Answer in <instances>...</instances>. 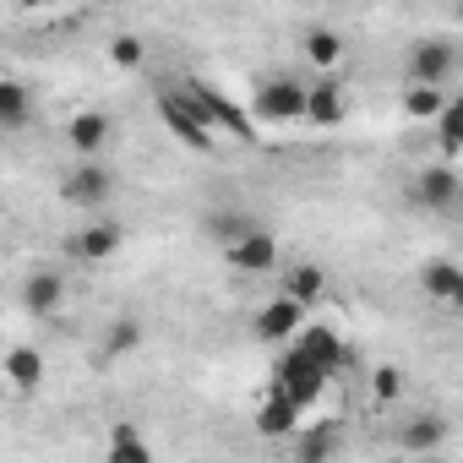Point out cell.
<instances>
[{
	"label": "cell",
	"mask_w": 463,
	"mask_h": 463,
	"mask_svg": "<svg viewBox=\"0 0 463 463\" xmlns=\"http://www.w3.org/2000/svg\"><path fill=\"white\" fill-rule=\"evenodd\" d=\"M158 115H164L169 137H180L185 147H196V153H207V147H213V120H207V109L196 104V93H191V88L164 93V99H158Z\"/></svg>",
	"instance_id": "cell-1"
},
{
	"label": "cell",
	"mask_w": 463,
	"mask_h": 463,
	"mask_svg": "<svg viewBox=\"0 0 463 463\" xmlns=\"http://www.w3.org/2000/svg\"><path fill=\"white\" fill-rule=\"evenodd\" d=\"M251 115L262 126H295V120H306V88L295 77H268L251 93Z\"/></svg>",
	"instance_id": "cell-2"
},
{
	"label": "cell",
	"mask_w": 463,
	"mask_h": 463,
	"mask_svg": "<svg viewBox=\"0 0 463 463\" xmlns=\"http://www.w3.org/2000/svg\"><path fill=\"white\" fill-rule=\"evenodd\" d=\"M327 365L322 360H311L300 344H295V354H284V365H279V392H289L300 409H311L317 398H322V387H327Z\"/></svg>",
	"instance_id": "cell-3"
},
{
	"label": "cell",
	"mask_w": 463,
	"mask_h": 463,
	"mask_svg": "<svg viewBox=\"0 0 463 463\" xmlns=\"http://www.w3.org/2000/svg\"><path fill=\"white\" fill-rule=\"evenodd\" d=\"M191 93H196V104L207 109V120H213V126H223L235 142H251V137H257V115H246L229 93H218V88H207V82H191Z\"/></svg>",
	"instance_id": "cell-4"
},
{
	"label": "cell",
	"mask_w": 463,
	"mask_h": 463,
	"mask_svg": "<svg viewBox=\"0 0 463 463\" xmlns=\"http://www.w3.org/2000/svg\"><path fill=\"white\" fill-rule=\"evenodd\" d=\"M109 191H115V180H109V169H104L99 158H77V169H71L66 185H61V196H66L71 207H104Z\"/></svg>",
	"instance_id": "cell-5"
},
{
	"label": "cell",
	"mask_w": 463,
	"mask_h": 463,
	"mask_svg": "<svg viewBox=\"0 0 463 463\" xmlns=\"http://www.w3.org/2000/svg\"><path fill=\"white\" fill-rule=\"evenodd\" d=\"M403 71H409V82H436V88H441V82L458 71V50H452L447 39H425V44L409 50V66H403Z\"/></svg>",
	"instance_id": "cell-6"
},
{
	"label": "cell",
	"mask_w": 463,
	"mask_h": 463,
	"mask_svg": "<svg viewBox=\"0 0 463 463\" xmlns=\"http://www.w3.org/2000/svg\"><path fill=\"white\" fill-rule=\"evenodd\" d=\"M251 327H257V338H262V344H284V338H295V333L306 327V311H300V300H295V295H273V300L257 311V322H251Z\"/></svg>",
	"instance_id": "cell-7"
},
{
	"label": "cell",
	"mask_w": 463,
	"mask_h": 463,
	"mask_svg": "<svg viewBox=\"0 0 463 463\" xmlns=\"http://www.w3.org/2000/svg\"><path fill=\"white\" fill-rule=\"evenodd\" d=\"M223 257H229V268H235V273H273L279 241L268 235V229H251V235H241L235 246H223Z\"/></svg>",
	"instance_id": "cell-8"
},
{
	"label": "cell",
	"mask_w": 463,
	"mask_h": 463,
	"mask_svg": "<svg viewBox=\"0 0 463 463\" xmlns=\"http://www.w3.org/2000/svg\"><path fill=\"white\" fill-rule=\"evenodd\" d=\"M344 115H349V99H344V88H338L333 77H322V82H311V88H306V120H311V126L333 131Z\"/></svg>",
	"instance_id": "cell-9"
},
{
	"label": "cell",
	"mask_w": 463,
	"mask_h": 463,
	"mask_svg": "<svg viewBox=\"0 0 463 463\" xmlns=\"http://www.w3.org/2000/svg\"><path fill=\"white\" fill-rule=\"evenodd\" d=\"M66 251L77 262H109L120 251V229L115 223H88V229H77V235L66 241Z\"/></svg>",
	"instance_id": "cell-10"
},
{
	"label": "cell",
	"mask_w": 463,
	"mask_h": 463,
	"mask_svg": "<svg viewBox=\"0 0 463 463\" xmlns=\"http://www.w3.org/2000/svg\"><path fill=\"white\" fill-rule=\"evenodd\" d=\"M66 142H71V153H77V158H99V153H104V142H109V115H99V109L71 115Z\"/></svg>",
	"instance_id": "cell-11"
},
{
	"label": "cell",
	"mask_w": 463,
	"mask_h": 463,
	"mask_svg": "<svg viewBox=\"0 0 463 463\" xmlns=\"http://www.w3.org/2000/svg\"><path fill=\"white\" fill-rule=\"evenodd\" d=\"M414 196H420L425 207H452V202L463 196V185H458V175H452L447 164H430V169L420 175V185H414Z\"/></svg>",
	"instance_id": "cell-12"
},
{
	"label": "cell",
	"mask_w": 463,
	"mask_h": 463,
	"mask_svg": "<svg viewBox=\"0 0 463 463\" xmlns=\"http://www.w3.org/2000/svg\"><path fill=\"white\" fill-rule=\"evenodd\" d=\"M300 414H306V409H300L289 392H279V387H273V398H268V403H262V414H257V430H262V436H289Z\"/></svg>",
	"instance_id": "cell-13"
},
{
	"label": "cell",
	"mask_w": 463,
	"mask_h": 463,
	"mask_svg": "<svg viewBox=\"0 0 463 463\" xmlns=\"http://www.w3.org/2000/svg\"><path fill=\"white\" fill-rule=\"evenodd\" d=\"M33 120V99H28V88L17 82V77H6L0 82V126L6 131H23Z\"/></svg>",
	"instance_id": "cell-14"
},
{
	"label": "cell",
	"mask_w": 463,
	"mask_h": 463,
	"mask_svg": "<svg viewBox=\"0 0 463 463\" xmlns=\"http://www.w3.org/2000/svg\"><path fill=\"white\" fill-rule=\"evenodd\" d=\"M284 295H295L300 306H311V300L327 295V273H322L317 262H295V268L284 273Z\"/></svg>",
	"instance_id": "cell-15"
},
{
	"label": "cell",
	"mask_w": 463,
	"mask_h": 463,
	"mask_svg": "<svg viewBox=\"0 0 463 463\" xmlns=\"http://www.w3.org/2000/svg\"><path fill=\"white\" fill-rule=\"evenodd\" d=\"M6 376H12V387H17V392H33V387L44 382V354H39V349H28V344H17V349L6 354Z\"/></svg>",
	"instance_id": "cell-16"
},
{
	"label": "cell",
	"mask_w": 463,
	"mask_h": 463,
	"mask_svg": "<svg viewBox=\"0 0 463 463\" xmlns=\"http://www.w3.org/2000/svg\"><path fill=\"white\" fill-rule=\"evenodd\" d=\"M441 436H447V420H441V414H414V420H403V430H398V441H403L409 452H430V447H441Z\"/></svg>",
	"instance_id": "cell-17"
},
{
	"label": "cell",
	"mask_w": 463,
	"mask_h": 463,
	"mask_svg": "<svg viewBox=\"0 0 463 463\" xmlns=\"http://www.w3.org/2000/svg\"><path fill=\"white\" fill-rule=\"evenodd\" d=\"M300 349H306L311 360H322L327 371H338V365L349 360V349L338 344V333H333V327H306V333H300Z\"/></svg>",
	"instance_id": "cell-18"
},
{
	"label": "cell",
	"mask_w": 463,
	"mask_h": 463,
	"mask_svg": "<svg viewBox=\"0 0 463 463\" xmlns=\"http://www.w3.org/2000/svg\"><path fill=\"white\" fill-rule=\"evenodd\" d=\"M147 458H153V447L142 441V430L131 420H120L109 430V463H147Z\"/></svg>",
	"instance_id": "cell-19"
},
{
	"label": "cell",
	"mask_w": 463,
	"mask_h": 463,
	"mask_svg": "<svg viewBox=\"0 0 463 463\" xmlns=\"http://www.w3.org/2000/svg\"><path fill=\"white\" fill-rule=\"evenodd\" d=\"M306 61H311L317 71H333V66L344 61V39H338L333 28H306Z\"/></svg>",
	"instance_id": "cell-20"
},
{
	"label": "cell",
	"mask_w": 463,
	"mask_h": 463,
	"mask_svg": "<svg viewBox=\"0 0 463 463\" xmlns=\"http://www.w3.org/2000/svg\"><path fill=\"white\" fill-rule=\"evenodd\" d=\"M436 147H441V158L463 153V99H447V109L436 115Z\"/></svg>",
	"instance_id": "cell-21"
},
{
	"label": "cell",
	"mask_w": 463,
	"mask_h": 463,
	"mask_svg": "<svg viewBox=\"0 0 463 463\" xmlns=\"http://www.w3.org/2000/svg\"><path fill=\"white\" fill-rule=\"evenodd\" d=\"M61 295H66L61 273H33L23 300H28V311H33V317H44V311H55V306H61Z\"/></svg>",
	"instance_id": "cell-22"
},
{
	"label": "cell",
	"mask_w": 463,
	"mask_h": 463,
	"mask_svg": "<svg viewBox=\"0 0 463 463\" xmlns=\"http://www.w3.org/2000/svg\"><path fill=\"white\" fill-rule=\"evenodd\" d=\"M403 109H409L414 120H436V115L447 109V93H441L436 82H409V99H403Z\"/></svg>",
	"instance_id": "cell-23"
},
{
	"label": "cell",
	"mask_w": 463,
	"mask_h": 463,
	"mask_svg": "<svg viewBox=\"0 0 463 463\" xmlns=\"http://www.w3.org/2000/svg\"><path fill=\"white\" fill-rule=\"evenodd\" d=\"M458 284H463V268H452V262H430L425 268V295L430 300H452Z\"/></svg>",
	"instance_id": "cell-24"
},
{
	"label": "cell",
	"mask_w": 463,
	"mask_h": 463,
	"mask_svg": "<svg viewBox=\"0 0 463 463\" xmlns=\"http://www.w3.org/2000/svg\"><path fill=\"white\" fill-rule=\"evenodd\" d=\"M251 229H257V223H251L246 213H213V241H218V246H235L241 235H251Z\"/></svg>",
	"instance_id": "cell-25"
},
{
	"label": "cell",
	"mask_w": 463,
	"mask_h": 463,
	"mask_svg": "<svg viewBox=\"0 0 463 463\" xmlns=\"http://www.w3.org/2000/svg\"><path fill=\"white\" fill-rule=\"evenodd\" d=\"M109 61H115L120 71H137V66L147 61V44H142L137 33H120V39H109Z\"/></svg>",
	"instance_id": "cell-26"
},
{
	"label": "cell",
	"mask_w": 463,
	"mask_h": 463,
	"mask_svg": "<svg viewBox=\"0 0 463 463\" xmlns=\"http://www.w3.org/2000/svg\"><path fill=\"white\" fill-rule=\"evenodd\" d=\"M371 392H376L382 403H392V398L403 392V371H392V365H382V371L371 376Z\"/></svg>",
	"instance_id": "cell-27"
},
{
	"label": "cell",
	"mask_w": 463,
	"mask_h": 463,
	"mask_svg": "<svg viewBox=\"0 0 463 463\" xmlns=\"http://www.w3.org/2000/svg\"><path fill=\"white\" fill-rule=\"evenodd\" d=\"M142 344V327L137 322H115L109 327V354H126V349H137Z\"/></svg>",
	"instance_id": "cell-28"
},
{
	"label": "cell",
	"mask_w": 463,
	"mask_h": 463,
	"mask_svg": "<svg viewBox=\"0 0 463 463\" xmlns=\"http://www.w3.org/2000/svg\"><path fill=\"white\" fill-rule=\"evenodd\" d=\"M333 452V436L317 430V436H300V458H327Z\"/></svg>",
	"instance_id": "cell-29"
},
{
	"label": "cell",
	"mask_w": 463,
	"mask_h": 463,
	"mask_svg": "<svg viewBox=\"0 0 463 463\" xmlns=\"http://www.w3.org/2000/svg\"><path fill=\"white\" fill-rule=\"evenodd\" d=\"M23 6H61V0H23Z\"/></svg>",
	"instance_id": "cell-30"
},
{
	"label": "cell",
	"mask_w": 463,
	"mask_h": 463,
	"mask_svg": "<svg viewBox=\"0 0 463 463\" xmlns=\"http://www.w3.org/2000/svg\"><path fill=\"white\" fill-rule=\"evenodd\" d=\"M452 306H458V311H463V284H458V295H452Z\"/></svg>",
	"instance_id": "cell-31"
}]
</instances>
